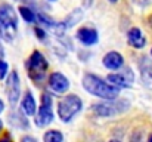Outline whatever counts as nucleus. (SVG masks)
Listing matches in <instances>:
<instances>
[{
	"instance_id": "obj_5",
	"label": "nucleus",
	"mask_w": 152,
	"mask_h": 142,
	"mask_svg": "<svg viewBox=\"0 0 152 142\" xmlns=\"http://www.w3.org/2000/svg\"><path fill=\"white\" fill-rule=\"evenodd\" d=\"M28 76L30 79H33L34 82H42L48 68V61L45 59V56L40 52H33V55L30 56L28 61Z\"/></svg>"
},
{
	"instance_id": "obj_24",
	"label": "nucleus",
	"mask_w": 152,
	"mask_h": 142,
	"mask_svg": "<svg viewBox=\"0 0 152 142\" xmlns=\"http://www.w3.org/2000/svg\"><path fill=\"white\" fill-rule=\"evenodd\" d=\"M1 129H3V123H1V120H0V132H1Z\"/></svg>"
},
{
	"instance_id": "obj_27",
	"label": "nucleus",
	"mask_w": 152,
	"mask_h": 142,
	"mask_svg": "<svg viewBox=\"0 0 152 142\" xmlns=\"http://www.w3.org/2000/svg\"><path fill=\"white\" fill-rule=\"evenodd\" d=\"M151 55H152V49H151Z\"/></svg>"
},
{
	"instance_id": "obj_8",
	"label": "nucleus",
	"mask_w": 152,
	"mask_h": 142,
	"mask_svg": "<svg viewBox=\"0 0 152 142\" xmlns=\"http://www.w3.org/2000/svg\"><path fill=\"white\" fill-rule=\"evenodd\" d=\"M49 86L55 93H65L69 88L68 79L61 73H53L49 77Z\"/></svg>"
},
{
	"instance_id": "obj_19",
	"label": "nucleus",
	"mask_w": 152,
	"mask_h": 142,
	"mask_svg": "<svg viewBox=\"0 0 152 142\" xmlns=\"http://www.w3.org/2000/svg\"><path fill=\"white\" fill-rule=\"evenodd\" d=\"M7 68H9V67H7V64H6L4 61H0V80L7 74Z\"/></svg>"
},
{
	"instance_id": "obj_4",
	"label": "nucleus",
	"mask_w": 152,
	"mask_h": 142,
	"mask_svg": "<svg viewBox=\"0 0 152 142\" xmlns=\"http://www.w3.org/2000/svg\"><path fill=\"white\" fill-rule=\"evenodd\" d=\"M129 101H114V99H108V102H102L93 105V111L101 116V117H112L117 114L124 113L126 110H129Z\"/></svg>"
},
{
	"instance_id": "obj_10",
	"label": "nucleus",
	"mask_w": 152,
	"mask_h": 142,
	"mask_svg": "<svg viewBox=\"0 0 152 142\" xmlns=\"http://www.w3.org/2000/svg\"><path fill=\"white\" fill-rule=\"evenodd\" d=\"M124 59L121 56V53L118 52H109L103 56V65L109 70H118L121 65H123Z\"/></svg>"
},
{
	"instance_id": "obj_18",
	"label": "nucleus",
	"mask_w": 152,
	"mask_h": 142,
	"mask_svg": "<svg viewBox=\"0 0 152 142\" xmlns=\"http://www.w3.org/2000/svg\"><path fill=\"white\" fill-rule=\"evenodd\" d=\"M142 80L146 86H152V68H146L142 71Z\"/></svg>"
},
{
	"instance_id": "obj_13",
	"label": "nucleus",
	"mask_w": 152,
	"mask_h": 142,
	"mask_svg": "<svg viewBox=\"0 0 152 142\" xmlns=\"http://www.w3.org/2000/svg\"><path fill=\"white\" fill-rule=\"evenodd\" d=\"M9 123L18 129H28V120L21 113H12L9 116Z\"/></svg>"
},
{
	"instance_id": "obj_20",
	"label": "nucleus",
	"mask_w": 152,
	"mask_h": 142,
	"mask_svg": "<svg viewBox=\"0 0 152 142\" xmlns=\"http://www.w3.org/2000/svg\"><path fill=\"white\" fill-rule=\"evenodd\" d=\"M36 34H37V37H39V39H42V40H43V39H46V33H45L43 30H40V28H36Z\"/></svg>"
},
{
	"instance_id": "obj_12",
	"label": "nucleus",
	"mask_w": 152,
	"mask_h": 142,
	"mask_svg": "<svg viewBox=\"0 0 152 142\" xmlns=\"http://www.w3.org/2000/svg\"><path fill=\"white\" fill-rule=\"evenodd\" d=\"M108 82H111L112 86H115V88H118V89L130 88V83H132L124 74H109V76H108Z\"/></svg>"
},
{
	"instance_id": "obj_11",
	"label": "nucleus",
	"mask_w": 152,
	"mask_h": 142,
	"mask_svg": "<svg viewBox=\"0 0 152 142\" xmlns=\"http://www.w3.org/2000/svg\"><path fill=\"white\" fill-rule=\"evenodd\" d=\"M127 40H129L130 46H133L134 49H142L146 43V40H145V37H143V34L139 28H132L127 33Z\"/></svg>"
},
{
	"instance_id": "obj_6",
	"label": "nucleus",
	"mask_w": 152,
	"mask_h": 142,
	"mask_svg": "<svg viewBox=\"0 0 152 142\" xmlns=\"http://www.w3.org/2000/svg\"><path fill=\"white\" fill-rule=\"evenodd\" d=\"M53 121V111H52V99L48 93L42 96V107L36 117V124L40 127H45Z\"/></svg>"
},
{
	"instance_id": "obj_14",
	"label": "nucleus",
	"mask_w": 152,
	"mask_h": 142,
	"mask_svg": "<svg viewBox=\"0 0 152 142\" xmlns=\"http://www.w3.org/2000/svg\"><path fill=\"white\" fill-rule=\"evenodd\" d=\"M22 110L28 116L36 114V101H34V98H33L31 93H27L24 96V99H22Z\"/></svg>"
},
{
	"instance_id": "obj_17",
	"label": "nucleus",
	"mask_w": 152,
	"mask_h": 142,
	"mask_svg": "<svg viewBox=\"0 0 152 142\" xmlns=\"http://www.w3.org/2000/svg\"><path fill=\"white\" fill-rule=\"evenodd\" d=\"M19 13H21V16H22L27 22H34V21H36L34 12H33L31 9L25 7V6H21V7H19Z\"/></svg>"
},
{
	"instance_id": "obj_3",
	"label": "nucleus",
	"mask_w": 152,
	"mask_h": 142,
	"mask_svg": "<svg viewBox=\"0 0 152 142\" xmlns=\"http://www.w3.org/2000/svg\"><path fill=\"white\" fill-rule=\"evenodd\" d=\"M83 102L77 95H68L58 104V116L62 121H69L77 113L81 111Z\"/></svg>"
},
{
	"instance_id": "obj_2",
	"label": "nucleus",
	"mask_w": 152,
	"mask_h": 142,
	"mask_svg": "<svg viewBox=\"0 0 152 142\" xmlns=\"http://www.w3.org/2000/svg\"><path fill=\"white\" fill-rule=\"evenodd\" d=\"M16 28H18V18L15 9L6 3L0 4V36L4 40L10 42L16 34Z\"/></svg>"
},
{
	"instance_id": "obj_23",
	"label": "nucleus",
	"mask_w": 152,
	"mask_h": 142,
	"mask_svg": "<svg viewBox=\"0 0 152 142\" xmlns=\"http://www.w3.org/2000/svg\"><path fill=\"white\" fill-rule=\"evenodd\" d=\"M22 141H36V139H34V138H24V139H22Z\"/></svg>"
},
{
	"instance_id": "obj_16",
	"label": "nucleus",
	"mask_w": 152,
	"mask_h": 142,
	"mask_svg": "<svg viewBox=\"0 0 152 142\" xmlns=\"http://www.w3.org/2000/svg\"><path fill=\"white\" fill-rule=\"evenodd\" d=\"M43 139L46 142H61L64 139V136H62V133L58 132V130H49V132L45 133Z\"/></svg>"
},
{
	"instance_id": "obj_22",
	"label": "nucleus",
	"mask_w": 152,
	"mask_h": 142,
	"mask_svg": "<svg viewBox=\"0 0 152 142\" xmlns=\"http://www.w3.org/2000/svg\"><path fill=\"white\" fill-rule=\"evenodd\" d=\"M3 108H4V105H3V101H1V99H0V113H1V111H3Z\"/></svg>"
},
{
	"instance_id": "obj_7",
	"label": "nucleus",
	"mask_w": 152,
	"mask_h": 142,
	"mask_svg": "<svg viewBox=\"0 0 152 142\" xmlns=\"http://www.w3.org/2000/svg\"><path fill=\"white\" fill-rule=\"evenodd\" d=\"M6 93L9 98V102L10 105H15L19 99V95H21V86H19V77H18V73L16 71H12L7 77V82H6Z\"/></svg>"
},
{
	"instance_id": "obj_21",
	"label": "nucleus",
	"mask_w": 152,
	"mask_h": 142,
	"mask_svg": "<svg viewBox=\"0 0 152 142\" xmlns=\"http://www.w3.org/2000/svg\"><path fill=\"white\" fill-rule=\"evenodd\" d=\"M134 3H137V4H146L148 0H134Z\"/></svg>"
},
{
	"instance_id": "obj_25",
	"label": "nucleus",
	"mask_w": 152,
	"mask_h": 142,
	"mask_svg": "<svg viewBox=\"0 0 152 142\" xmlns=\"http://www.w3.org/2000/svg\"><path fill=\"white\" fill-rule=\"evenodd\" d=\"M109 1H111V3H115V1H117V0H109Z\"/></svg>"
},
{
	"instance_id": "obj_26",
	"label": "nucleus",
	"mask_w": 152,
	"mask_h": 142,
	"mask_svg": "<svg viewBox=\"0 0 152 142\" xmlns=\"http://www.w3.org/2000/svg\"><path fill=\"white\" fill-rule=\"evenodd\" d=\"M149 142H152V135H151V136H149Z\"/></svg>"
},
{
	"instance_id": "obj_15",
	"label": "nucleus",
	"mask_w": 152,
	"mask_h": 142,
	"mask_svg": "<svg viewBox=\"0 0 152 142\" xmlns=\"http://www.w3.org/2000/svg\"><path fill=\"white\" fill-rule=\"evenodd\" d=\"M81 18H83V10H81V9H74V10L66 16V19H65V22H64L65 28H66V27H74L75 24L80 22Z\"/></svg>"
},
{
	"instance_id": "obj_1",
	"label": "nucleus",
	"mask_w": 152,
	"mask_h": 142,
	"mask_svg": "<svg viewBox=\"0 0 152 142\" xmlns=\"http://www.w3.org/2000/svg\"><path fill=\"white\" fill-rule=\"evenodd\" d=\"M83 88L89 92V93L95 95L102 99H117L118 96V88L111 86L108 83H105L102 79L93 76V74H86L83 77Z\"/></svg>"
},
{
	"instance_id": "obj_9",
	"label": "nucleus",
	"mask_w": 152,
	"mask_h": 142,
	"mask_svg": "<svg viewBox=\"0 0 152 142\" xmlns=\"http://www.w3.org/2000/svg\"><path fill=\"white\" fill-rule=\"evenodd\" d=\"M77 39L87 46L95 45L98 42V31L93 28H80L77 33Z\"/></svg>"
}]
</instances>
